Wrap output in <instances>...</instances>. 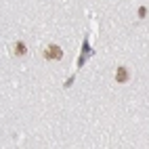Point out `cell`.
I'll use <instances>...</instances> for the list:
<instances>
[{
	"instance_id": "obj_1",
	"label": "cell",
	"mask_w": 149,
	"mask_h": 149,
	"mask_svg": "<svg viewBox=\"0 0 149 149\" xmlns=\"http://www.w3.org/2000/svg\"><path fill=\"white\" fill-rule=\"evenodd\" d=\"M44 57L53 59V61H59V59L63 57V51H61V46H57V44H48L44 48Z\"/></svg>"
},
{
	"instance_id": "obj_2",
	"label": "cell",
	"mask_w": 149,
	"mask_h": 149,
	"mask_svg": "<svg viewBox=\"0 0 149 149\" xmlns=\"http://www.w3.org/2000/svg\"><path fill=\"white\" fill-rule=\"evenodd\" d=\"M82 51H84V53L80 55V59H78V67H82V65H84V61H86V59H88V57H93V53H95V51H93V48H91V44H88V38H84V44H82Z\"/></svg>"
},
{
	"instance_id": "obj_3",
	"label": "cell",
	"mask_w": 149,
	"mask_h": 149,
	"mask_svg": "<svg viewBox=\"0 0 149 149\" xmlns=\"http://www.w3.org/2000/svg\"><path fill=\"white\" fill-rule=\"evenodd\" d=\"M128 78H130V74H128L126 67H118V69H116V82H118V84L128 82Z\"/></svg>"
},
{
	"instance_id": "obj_4",
	"label": "cell",
	"mask_w": 149,
	"mask_h": 149,
	"mask_svg": "<svg viewBox=\"0 0 149 149\" xmlns=\"http://www.w3.org/2000/svg\"><path fill=\"white\" fill-rule=\"evenodd\" d=\"M25 53H27L25 44H23V42H17V44H15V55H17V57H23Z\"/></svg>"
},
{
	"instance_id": "obj_5",
	"label": "cell",
	"mask_w": 149,
	"mask_h": 149,
	"mask_svg": "<svg viewBox=\"0 0 149 149\" xmlns=\"http://www.w3.org/2000/svg\"><path fill=\"white\" fill-rule=\"evenodd\" d=\"M145 15H147V8L141 6V8H139V17H145Z\"/></svg>"
}]
</instances>
